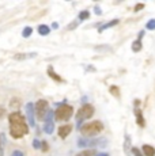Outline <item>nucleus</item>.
<instances>
[{
	"label": "nucleus",
	"mask_w": 155,
	"mask_h": 156,
	"mask_svg": "<svg viewBox=\"0 0 155 156\" xmlns=\"http://www.w3.org/2000/svg\"><path fill=\"white\" fill-rule=\"evenodd\" d=\"M8 122H10V134L14 139H22L29 133L27 122L19 112L11 113L8 115Z\"/></svg>",
	"instance_id": "nucleus-1"
},
{
	"label": "nucleus",
	"mask_w": 155,
	"mask_h": 156,
	"mask_svg": "<svg viewBox=\"0 0 155 156\" xmlns=\"http://www.w3.org/2000/svg\"><path fill=\"white\" fill-rule=\"evenodd\" d=\"M102 130H103V124L101 121H91L80 128V133L85 137H88V139H94Z\"/></svg>",
	"instance_id": "nucleus-2"
},
{
	"label": "nucleus",
	"mask_w": 155,
	"mask_h": 156,
	"mask_svg": "<svg viewBox=\"0 0 155 156\" xmlns=\"http://www.w3.org/2000/svg\"><path fill=\"white\" fill-rule=\"evenodd\" d=\"M74 114V107L70 106V105L67 103H61L60 106L56 109V112H53V118L56 119V121H68V119H71V117H72Z\"/></svg>",
	"instance_id": "nucleus-3"
},
{
	"label": "nucleus",
	"mask_w": 155,
	"mask_h": 156,
	"mask_svg": "<svg viewBox=\"0 0 155 156\" xmlns=\"http://www.w3.org/2000/svg\"><path fill=\"white\" fill-rule=\"evenodd\" d=\"M106 145H108L106 139H79L78 140V147H80V148L94 149V148H103Z\"/></svg>",
	"instance_id": "nucleus-4"
},
{
	"label": "nucleus",
	"mask_w": 155,
	"mask_h": 156,
	"mask_svg": "<svg viewBox=\"0 0 155 156\" xmlns=\"http://www.w3.org/2000/svg\"><path fill=\"white\" fill-rule=\"evenodd\" d=\"M95 110H94V106L90 103H85L82 105V107L79 109V112L76 113V119L78 122L80 124V121H83V119H88L91 118V117L94 115Z\"/></svg>",
	"instance_id": "nucleus-5"
},
{
	"label": "nucleus",
	"mask_w": 155,
	"mask_h": 156,
	"mask_svg": "<svg viewBox=\"0 0 155 156\" xmlns=\"http://www.w3.org/2000/svg\"><path fill=\"white\" fill-rule=\"evenodd\" d=\"M48 110H49V103H48V101H45V99H40L34 105V113L40 121H44V119H45Z\"/></svg>",
	"instance_id": "nucleus-6"
},
{
	"label": "nucleus",
	"mask_w": 155,
	"mask_h": 156,
	"mask_svg": "<svg viewBox=\"0 0 155 156\" xmlns=\"http://www.w3.org/2000/svg\"><path fill=\"white\" fill-rule=\"evenodd\" d=\"M53 130H55V118H53V112L49 109L44 119V132L46 134H52Z\"/></svg>",
	"instance_id": "nucleus-7"
},
{
	"label": "nucleus",
	"mask_w": 155,
	"mask_h": 156,
	"mask_svg": "<svg viewBox=\"0 0 155 156\" xmlns=\"http://www.w3.org/2000/svg\"><path fill=\"white\" fill-rule=\"evenodd\" d=\"M26 119L30 126H35V113H34V103L29 102L26 105Z\"/></svg>",
	"instance_id": "nucleus-8"
},
{
	"label": "nucleus",
	"mask_w": 155,
	"mask_h": 156,
	"mask_svg": "<svg viewBox=\"0 0 155 156\" xmlns=\"http://www.w3.org/2000/svg\"><path fill=\"white\" fill-rule=\"evenodd\" d=\"M139 103H140V101L136 99L135 101V109H133V113H135V117H136V124H138L140 128H144L146 126V121H144V117H143L142 109L138 106Z\"/></svg>",
	"instance_id": "nucleus-9"
},
{
	"label": "nucleus",
	"mask_w": 155,
	"mask_h": 156,
	"mask_svg": "<svg viewBox=\"0 0 155 156\" xmlns=\"http://www.w3.org/2000/svg\"><path fill=\"white\" fill-rule=\"evenodd\" d=\"M71 132H72V125H70V124L63 125V126L59 128V137L60 139H67Z\"/></svg>",
	"instance_id": "nucleus-10"
},
{
	"label": "nucleus",
	"mask_w": 155,
	"mask_h": 156,
	"mask_svg": "<svg viewBox=\"0 0 155 156\" xmlns=\"http://www.w3.org/2000/svg\"><path fill=\"white\" fill-rule=\"evenodd\" d=\"M142 152L143 156H155V148L153 145H148V144H144L142 147Z\"/></svg>",
	"instance_id": "nucleus-11"
},
{
	"label": "nucleus",
	"mask_w": 155,
	"mask_h": 156,
	"mask_svg": "<svg viewBox=\"0 0 155 156\" xmlns=\"http://www.w3.org/2000/svg\"><path fill=\"white\" fill-rule=\"evenodd\" d=\"M118 23H120V19H113V20H109L108 23H103V25L101 26L99 29H98V31H99V33H102L103 30L110 29V27H114V26H117Z\"/></svg>",
	"instance_id": "nucleus-12"
},
{
	"label": "nucleus",
	"mask_w": 155,
	"mask_h": 156,
	"mask_svg": "<svg viewBox=\"0 0 155 156\" xmlns=\"http://www.w3.org/2000/svg\"><path fill=\"white\" fill-rule=\"evenodd\" d=\"M48 76L50 77V79H53L55 80V82H63V79H61V76H59L57 73H56L55 72V69H53V67L52 65H49V67H48Z\"/></svg>",
	"instance_id": "nucleus-13"
},
{
	"label": "nucleus",
	"mask_w": 155,
	"mask_h": 156,
	"mask_svg": "<svg viewBox=\"0 0 155 156\" xmlns=\"http://www.w3.org/2000/svg\"><path fill=\"white\" fill-rule=\"evenodd\" d=\"M37 56V53L33 52V53H18V55L14 56L15 60H26V58H33V57Z\"/></svg>",
	"instance_id": "nucleus-14"
},
{
	"label": "nucleus",
	"mask_w": 155,
	"mask_h": 156,
	"mask_svg": "<svg viewBox=\"0 0 155 156\" xmlns=\"http://www.w3.org/2000/svg\"><path fill=\"white\" fill-rule=\"evenodd\" d=\"M131 149H132V145H131V137L129 134L125 136V140H124V152L127 155H131Z\"/></svg>",
	"instance_id": "nucleus-15"
},
{
	"label": "nucleus",
	"mask_w": 155,
	"mask_h": 156,
	"mask_svg": "<svg viewBox=\"0 0 155 156\" xmlns=\"http://www.w3.org/2000/svg\"><path fill=\"white\" fill-rule=\"evenodd\" d=\"M37 30H38V34L40 35H48L50 33V27L48 25H40L37 27Z\"/></svg>",
	"instance_id": "nucleus-16"
},
{
	"label": "nucleus",
	"mask_w": 155,
	"mask_h": 156,
	"mask_svg": "<svg viewBox=\"0 0 155 156\" xmlns=\"http://www.w3.org/2000/svg\"><path fill=\"white\" fill-rule=\"evenodd\" d=\"M95 149H86V151H82L79 154H76V156H95Z\"/></svg>",
	"instance_id": "nucleus-17"
},
{
	"label": "nucleus",
	"mask_w": 155,
	"mask_h": 156,
	"mask_svg": "<svg viewBox=\"0 0 155 156\" xmlns=\"http://www.w3.org/2000/svg\"><path fill=\"white\" fill-rule=\"evenodd\" d=\"M88 18H90V12H88L87 10H83V11H80V12H79V16H78V19L83 22V20L88 19Z\"/></svg>",
	"instance_id": "nucleus-18"
},
{
	"label": "nucleus",
	"mask_w": 155,
	"mask_h": 156,
	"mask_svg": "<svg viewBox=\"0 0 155 156\" xmlns=\"http://www.w3.org/2000/svg\"><path fill=\"white\" fill-rule=\"evenodd\" d=\"M109 91H110V94H112L113 97L120 98V90H118V87H117V86H110Z\"/></svg>",
	"instance_id": "nucleus-19"
},
{
	"label": "nucleus",
	"mask_w": 155,
	"mask_h": 156,
	"mask_svg": "<svg viewBox=\"0 0 155 156\" xmlns=\"http://www.w3.org/2000/svg\"><path fill=\"white\" fill-rule=\"evenodd\" d=\"M140 50H142V41L136 40L132 44V52H140Z\"/></svg>",
	"instance_id": "nucleus-20"
},
{
	"label": "nucleus",
	"mask_w": 155,
	"mask_h": 156,
	"mask_svg": "<svg viewBox=\"0 0 155 156\" xmlns=\"http://www.w3.org/2000/svg\"><path fill=\"white\" fill-rule=\"evenodd\" d=\"M31 33H33V29L30 27V26H27V27H25L22 30V37L23 38H29L31 35Z\"/></svg>",
	"instance_id": "nucleus-21"
},
{
	"label": "nucleus",
	"mask_w": 155,
	"mask_h": 156,
	"mask_svg": "<svg viewBox=\"0 0 155 156\" xmlns=\"http://www.w3.org/2000/svg\"><path fill=\"white\" fill-rule=\"evenodd\" d=\"M146 29L147 30H155V19H150L146 23Z\"/></svg>",
	"instance_id": "nucleus-22"
},
{
	"label": "nucleus",
	"mask_w": 155,
	"mask_h": 156,
	"mask_svg": "<svg viewBox=\"0 0 155 156\" xmlns=\"http://www.w3.org/2000/svg\"><path fill=\"white\" fill-rule=\"evenodd\" d=\"M131 154H133V156H143V154L140 152V149L136 148V147H132V149H131Z\"/></svg>",
	"instance_id": "nucleus-23"
},
{
	"label": "nucleus",
	"mask_w": 155,
	"mask_h": 156,
	"mask_svg": "<svg viewBox=\"0 0 155 156\" xmlns=\"http://www.w3.org/2000/svg\"><path fill=\"white\" fill-rule=\"evenodd\" d=\"M33 148L34 149H41V141L40 140H33Z\"/></svg>",
	"instance_id": "nucleus-24"
},
{
	"label": "nucleus",
	"mask_w": 155,
	"mask_h": 156,
	"mask_svg": "<svg viewBox=\"0 0 155 156\" xmlns=\"http://www.w3.org/2000/svg\"><path fill=\"white\" fill-rule=\"evenodd\" d=\"M4 137H3V134L0 136V156H3V144H4Z\"/></svg>",
	"instance_id": "nucleus-25"
},
{
	"label": "nucleus",
	"mask_w": 155,
	"mask_h": 156,
	"mask_svg": "<svg viewBox=\"0 0 155 156\" xmlns=\"http://www.w3.org/2000/svg\"><path fill=\"white\" fill-rule=\"evenodd\" d=\"M48 143L46 141H41V149H42V152H48Z\"/></svg>",
	"instance_id": "nucleus-26"
},
{
	"label": "nucleus",
	"mask_w": 155,
	"mask_h": 156,
	"mask_svg": "<svg viewBox=\"0 0 155 156\" xmlns=\"http://www.w3.org/2000/svg\"><path fill=\"white\" fill-rule=\"evenodd\" d=\"M94 14L98 15V16H99V15H102V11H101L99 5H95V7H94Z\"/></svg>",
	"instance_id": "nucleus-27"
},
{
	"label": "nucleus",
	"mask_w": 155,
	"mask_h": 156,
	"mask_svg": "<svg viewBox=\"0 0 155 156\" xmlns=\"http://www.w3.org/2000/svg\"><path fill=\"white\" fill-rule=\"evenodd\" d=\"M143 8H144V4H143V3H140V4H136L135 5V11H136V12L140 11V10H143Z\"/></svg>",
	"instance_id": "nucleus-28"
},
{
	"label": "nucleus",
	"mask_w": 155,
	"mask_h": 156,
	"mask_svg": "<svg viewBox=\"0 0 155 156\" xmlns=\"http://www.w3.org/2000/svg\"><path fill=\"white\" fill-rule=\"evenodd\" d=\"M13 156H23V152L22 151H18V149H16V151L13 152Z\"/></svg>",
	"instance_id": "nucleus-29"
},
{
	"label": "nucleus",
	"mask_w": 155,
	"mask_h": 156,
	"mask_svg": "<svg viewBox=\"0 0 155 156\" xmlns=\"http://www.w3.org/2000/svg\"><path fill=\"white\" fill-rule=\"evenodd\" d=\"M76 26H78V22H75V23H72V25H70V26H68V30H72V29H75L76 27Z\"/></svg>",
	"instance_id": "nucleus-30"
},
{
	"label": "nucleus",
	"mask_w": 155,
	"mask_h": 156,
	"mask_svg": "<svg viewBox=\"0 0 155 156\" xmlns=\"http://www.w3.org/2000/svg\"><path fill=\"white\" fill-rule=\"evenodd\" d=\"M4 115V109L3 107H0V117H3Z\"/></svg>",
	"instance_id": "nucleus-31"
},
{
	"label": "nucleus",
	"mask_w": 155,
	"mask_h": 156,
	"mask_svg": "<svg viewBox=\"0 0 155 156\" xmlns=\"http://www.w3.org/2000/svg\"><path fill=\"white\" fill-rule=\"evenodd\" d=\"M52 27H53V29H57V27H59V23H56V22H55V23L52 25Z\"/></svg>",
	"instance_id": "nucleus-32"
},
{
	"label": "nucleus",
	"mask_w": 155,
	"mask_h": 156,
	"mask_svg": "<svg viewBox=\"0 0 155 156\" xmlns=\"http://www.w3.org/2000/svg\"><path fill=\"white\" fill-rule=\"evenodd\" d=\"M143 35H144V31H140V34H139V41L142 40V37H143Z\"/></svg>",
	"instance_id": "nucleus-33"
},
{
	"label": "nucleus",
	"mask_w": 155,
	"mask_h": 156,
	"mask_svg": "<svg viewBox=\"0 0 155 156\" xmlns=\"http://www.w3.org/2000/svg\"><path fill=\"white\" fill-rule=\"evenodd\" d=\"M97 156H109L108 154H99V155H97Z\"/></svg>",
	"instance_id": "nucleus-34"
}]
</instances>
